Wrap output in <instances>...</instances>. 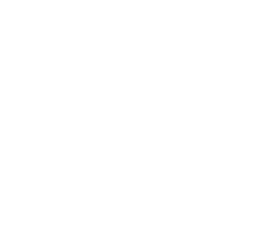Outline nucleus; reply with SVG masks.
Wrapping results in <instances>:
<instances>
[]
</instances>
